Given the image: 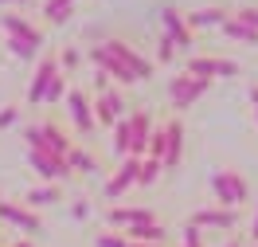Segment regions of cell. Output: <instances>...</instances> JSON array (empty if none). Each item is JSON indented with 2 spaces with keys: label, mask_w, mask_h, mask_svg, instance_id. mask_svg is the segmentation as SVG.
I'll use <instances>...</instances> for the list:
<instances>
[{
  "label": "cell",
  "mask_w": 258,
  "mask_h": 247,
  "mask_svg": "<svg viewBox=\"0 0 258 247\" xmlns=\"http://www.w3.org/2000/svg\"><path fill=\"white\" fill-rule=\"evenodd\" d=\"M161 32L176 43V51H188V47H192V39H196L192 28L184 24V8H176V4H164V8H161Z\"/></svg>",
  "instance_id": "cell-16"
},
{
  "label": "cell",
  "mask_w": 258,
  "mask_h": 247,
  "mask_svg": "<svg viewBox=\"0 0 258 247\" xmlns=\"http://www.w3.org/2000/svg\"><path fill=\"white\" fill-rule=\"evenodd\" d=\"M67 118H71V133H75V141H90L98 133L94 126V110H90V94L82 90V86H67Z\"/></svg>",
  "instance_id": "cell-5"
},
{
  "label": "cell",
  "mask_w": 258,
  "mask_h": 247,
  "mask_svg": "<svg viewBox=\"0 0 258 247\" xmlns=\"http://www.w3.org/2000/svg\"><path fill=\"white\" fill-rule=\"evenodd\" d=\"M242 247H258V243H246V239H242Z\"/></svg>",
  "instance_id": "cell-40"
},
{
  "label": "cell",
  "mask_w": 258,
  "mask_h": 247,
  "mask_svg": "<svg viewBox=\"0 0 258 247\" xmlns=\"http://www.w3.org/2000/svg\"><path fill=\"white\" fill-rule=\"evenodd\" d=\"M106 224L117 231H129V228H145V224H161V216H157V208H137V204L117 208V204H110L106 208Z\"/></svg>",
  "instance_id": "cell-12"
},
{
  "label": "cell",
  "mask_w": 258,
  "mask_h": 247,
  "mask_svg": "<svg viewBox=\"0 0 258 247\" xmlns=\"http://www.w3.org/2000/svg\"><path fill=\"white\" fill-rule=\"evenodd\" d=\"M164 177V169L157 157H141V169H137V188H153V184Z\"/></svg>",
  "instance_id": "cell-23"
},
{
  "label": "cell",
  "mask_w": 258,
  "mask_h": 247,
  "mask_svg": "<svg viewBox=\"0 0 258 247\" xmlns=\"http://www.w3.org/2000/svg\"><path fill=\"white\" fill-rule=\"evenodd\" d=\"M188 228L200 231H235L239 228V212H227V208H215V204H204L188 216Z\"/></svg>",
  "instance_id": "cell-11"
},
{
  "label": "cell",
  "mask_w": 258,
  "mask_h": 247,
  "mask_svg": "<svg viewBox=\"0 0 258 247\" xmlns=\"http://www.w3.org/2000/svg\"><path fill=\"white\" fill-rule=\"evenodd\" d=\"M208 67H211V79H239L242 71L235 59H223V55H208Z\"/></svg>",
  "instance_id": "cell-26"
},
{
  "label": "cell",
  "mask_w": 258,
  "mask_h": 247,
  "mask_svg": "<svg viewBox=\"0 0 258 247\" xmlns=\"http://www.w3.org/2000/svg\"><path fill=\"white\" fill-rule=\"evenodd\" d=\"M63 200V184H35V188H28L24 192V208H32V212H43V208H51V204H59Z\"/></svg>",
  "instance_id": "cell-19"
},
{
  "label": "cell",
  "mask_w": 258,
  "mask_h": 247,
  "mask_svg": "<svg viewBox=\"0 0 258 247\" xmlns=\"http://www.w3.org/2000/svg\"><path fill=\"white\" fill-rule=\"evenodd\" d=\"M20 137H24V145H28V149H39V153H51V157H67L71 145H75V133L67 130L63 122H55V118L28 122Z\"/></svg>",
  "instance_id": "cell-2"
},
{
  "label": "cell",
  "mask_w": 258,
  "mask_h": 247,
  "mask_svg": "<svg viewBox=\"0 0 258 247\" xmlns=\"http://www.w3.org/2000/svg\"><path fill=\"white\" fill-rule=\"evenodd\" d=\"M176 247H204V231L184 224V228H180V243H176Z\"/></svg>",
  "instance_id": "cell-31"
},
{
  "label": "cell",
  "mask_w": 258,
  "mask_h": 247,
  "mask_svg": "<svg viewBox=\"0 0 258 247\" xmlns=\"http://www.w3.org/2000/svg\"><path fill=\"white\" fill-rule=\"evenodd\" d=\"M71 216H75V220H90V200H86V196L71 200Z\"/></svg>",
  "instance_id": "cell-33"
},
{
  "label": "cell",
  "mask_w": 258,
  "mask_h": 247,
  "mask_svg": "<svg viewBox=\"0 0 258 247\" xmlns=\"http://www.w3.org/2000/svg\"><path fill=\"white\" fill-rule=\"evenodd\" d=\"M254 212H250V231H246V243H258V196H250Z\"/></svg>",
  "instance_id": "cell-34"
},
{
  "label": "cell",
  "mask_w": 258,
  "mask_h": 247,
  "mask_svg": "<svg viewBox=\"0 0 258 247\" xmlns=\"http://www.w3.org/2000/svg\"><path fill=\"white\" fill-rule=\"evenodd\" d=\"M63 98H67V75L59 71V75L47 82V90H43V106H59Z\"/></svg>",
  "instance_id": "cell-28"
},
{
  "label": "cell",
  "mask_w": 258,
  "mask_h": 247,
  "mask_svg": "<svg viewBox=\"0 0 258 247\" xmlns=\"http://www.w3.org/2000/svg\"><path fill=\"white\" fill-rule=\"evenodd\" d=\"M254 126H258V106H254Z\"/></svg>",
  "instance_id": "cell-41"
},
{
  "label": "cell",
  "mask_w": 258,
  "mask_h": 247,
  "mask_svg": "<svg viewBox=\"0 0 258 247\" xmlns=\"http://www.w3.org/2000/svg\"><path fill=\"white\" fill-rule=\"evenodd\" d=\"M98 47L106 51L110 59H117V63L125 67V71H129L137 82H149V79H153V71H157V67H153V59H149L145 51H137V47L125 39V35H106Z\"/></svg>",
  "instance_id": "cell-4"
},
{
  "label": "cell",
  "mask_w": 258,
  "mask_h": 247,
  "mask_svg": "<svg viewBox=\"0 0 258 247\" xmlns=\"http://www.w3.org/2000/svg\"><path fill=\"white\" fill-rule=\"evenodd\" d=\"M20 122V102H8L4 110H0V130H12Z\"/></svg>",
  "instance_id": "cell-32"
},
{
  "label": "cell",
  "mask_w": 258,
  "mask_h": 247,
  "mask_svg": "<svg viewBox=\"0 0 258 247\" xmlns=\"http://www.w3.org/2000/svg\"><path fill=\"white\" fill-rule=\"evenodd\" d=\"M168 63H176V43L161 32V35H157V55H153V67H168Z\"/></svg>",
  "instance_id": "cell-27"
},
{
  "label": "cell",
  "mask_w": 258,
  "mask_h": 247,
  "mask_svg": "<svg viewBox=\"0 0 258 247\" xmlns=\"http://www.w3.org/2000/svg\"><path fill=\"white\" fill-rule=\"evenodd\" d=\"M0 220L12 224L16 231H24V239H32V235L43 231V216L32 212V208H24L20 200H4V196H0Z\"/></svg>",
  "instance_id": "cell-8"
},
{
  "label": "cell",
  "mask_w": 258,
  "mask_h": 247,
  "mask_svg": "<svg viewBox=\"0 0 258 247\" xmlns=\"http://www.w3.org/2000/svg\"><path fill=\"white\" fill-rule=\"evenodd\" d=\"M153 126H157L153 110H145V106H129V157H137V161L145 157V145H149Z\"/></svg>",
  "instance_id": "cell-9"
},
{
  "label": "cell",
  "mask_w": 258,
  "mask_h": 247,
  "mask_svg": "<svg viewBox=\"0 0 258 247\" xmlns=\"http://www.w3.org/2000/svg\"><path fill=\"white\" fill-rule=\"evenodd\" d=\"M231 16V8L227 4H204V8H192V12H184V24L196 32H204V28H219L223 20Z\"/></svg>",
  "instance_id": "cell-17"
},
{
  "label": "cell",
  "mask_w": 258,
  "mask_h": 247,
  "mask_svg": "<svg viewBox=\"0 0 258 247\" xmlns=\"http://www.w3.org/2000/svg\"><path fill=\"white\" fill-rule=\"evenodd\" d=\"M63 161H67V169H71V177H98V173H102V161H98L94 153H90V145H82V141L71 145V153H67Z\"/></svg>",
  "instance_id": "cell-18"
},
{
  "label": "cell",
  "mask_w": 258,
  "mask_h": 247,
  "mask_svg": "<svg viewBox=\"0 0 258 247\" xmlns=\"http://www.w3.org/2000/svg\"><path fill=\"white\" fill-rule=\"evenodd\" d=\"M0 247H35V239H24V235H20V239H12V243H0Z\"/></svg>",
  "instance_id": "cell-35"
},
{
  "label": "cell",
  "mask_w": 258,
  "mask_h": 247,
  "mask_svg": "<svg viewBox=\"0 0 258 247\" xmlns=\"http://www.w3.org/2000/svg\"><path fill=\"white\" fill-rule=\"evenodd\" d=\"M0 32L12 35V39H24V43H32V47L43 51V28L39 24H32L28 16H20V12H0Z\"/></svg>",
  "instance_id": "cell-13"
},
{
  "label": "cell",
  "mask_w": 258,
  "mask_h": 247,
  "mask_svg": "<svg viewBox=\"0 0 258 247\" xmlns=\"http://www.w3.org/2000/svg\"><path fill=\"white\" fill-rule=\"evenodd\" d=\"M55 59H59V71L63 75H75L82 63V51L75 47V43H63V47H55Z\"/></svg>",
  "instance_id": "cell-25"
},
{
  "label": "cell",
  "mask_w": 258,
  "mask_h": 247,
  "mask_svg": "<svg viewBox=\"0 0 258 247\" xmlns=\"http://www.w3.org/2000/svg\"><path fill=\"white\" fill-rule=\"evenodd\" d=\"M4 47H8V55H16L20 63H35V59L47 51V47H43V51L32 47V43H24V39H12V35H4Z\"/></svg>",
  "instance_id": "cell-24"
},
{
  "label": "cell",
  "mask_w": 258,
  "mask_h": 247,
  "mask_svg": "<svg viewBox=\"0 0 258 247\" xmlns=\"http://www.w3.org/2000/svg\"><path fill=\"white\" fill-rule=\"evenodd\" d=\"M137 169H141V161H137V157H125V161L113 169V177H106L102 196H106V200H121L129 188H137Z\"/></svg>",
  "instance_id": "cell-15"
},
{
  "label": "cell",
  "mask_w": 258,
  "mask_h": 247,
  "mask_svg": "<svg viewBox=\"0 0 258 247\" xmlns=\"http://www.w3.org/2000/svg\"><path fill=\"white\" fill-rule=\"evenodd\" d=\"M250 106H258V82L250 86Z\"/></svg>",
  "instance_id": "cell-38"
},
{
  "label": "cell",
  "mask_w": 258,
  "mask_h": 247,
  "mask_svg": "<svg viewBox=\"0 0 258 247\" xmlns=\"http://www.w3.org/2000/svg\"><path fill=\"white\" fill-rule=\"evenodd\" d=\"M94 247H129V239L121 235V231H98Z\"/></svg>",
  "instance_id": "cell-29"
},
{
  "label": "cell",
  "mask_w": 258,
  "mask_h": 247,
  "mask_svg": "<svg viewBox=\"0 0 258 247\" xmlns=\"http://www.w3.org/2000/svg\"><path fill=\"white\" fill-rule=\"evenodd\" d=\"M90 110H94V126H98V130H113V122L129 114V102H125V94H121V90H117L110 79L94 75V94H90Z\"/></svg>",
  "instance_id": "cell-3"
},
{
  "label": "cell",
  "mask_w": 258,
  "mask_h": 247,
  "mask_svg": "<svg viewBox=\"0 0 258 247\" xmlns=\"http://www.w3.org/2000/svg\"><path fill=\"white\" fill-rule=\"evenodd\" d=\"M75 12V0H43V20H47L51 28L55 24H67Z\"/></svg>",
  "instance_id": "cell-22"
},
{
  "label": "cell",
  "mask_w": 258,
  "mask_h": 247,
  "mask_svg": "<svg viewBox=\"0 0 258 247\" xmlns=\"http://www.w3.org/2000/svg\"><path fill=\"white\" fill-rule=\"evenodd\" d=\"M28 165L35 169V177H39L43 184H67V181H71V169H67L63 157H51V153L28 149Z\"/></svg>",
  "instance_id": "cell-14"
},
{
  "label": "cell",
  "mask_w": 258,
  "mask_h": 247,
  "mask_svg": "<svg viewBox=\"0 0 258 247\" xmlns=\"http://www.w3.org/2000/svg\"><path fill=\"white\" fill-rule=\"evenodd\" d=\"M208 90H211V79H196L188 71H180V75L168 79V110H172V114H184V110H192Z\"/></svg>",
  "instance_id": "cell-6"
},
{
  "label": "cell",
  "mask_w": 258,
  "mask_h": 247,
  "mask_svg": "<svg viewBox=\"0 0 258 247\" xmlns=\"http://www.w3.org/2000/svg\"><path fill=\"white\" fill-rule=\"evenodd\" d=\"M129 243H153V247H168V228L164 224H145V228H129L121 231Z\"/></svg>",
  "instance_id": "cell-21"
},
{
  "label": "cell",
  "mask_w": 258,
  "mask_h": 247,
  "mask_svg": "<svg viewBox=\"0 0 258 247\" xmlns=\"http://www.w3.org/2000/svg\"><path fill=\"white\" fill-rule=\"evenodd\" d=\"M129 247H153V243H129Z\"/></svg>",
  "instance_id": "cell-39"
},
{
  "label": "cell",
  "mask_w": 258,
  "mask_h": 247,
  "mask_svg": "<svg viewBox=\"0 0 258 247\" xmlns=\"http://www.w3.org/2000/svg\"><path fill=\"white\" fill-rule=\"evenodd\" d=\"M161 130H164V149H161V169L164 173H176L180 161H184V137H188V130H184V118L172 114V110H164L161 118Z\"/></svg>",
  "instance_id": "cell-7"
},
{
  "label": "cell",
  "mask_w": 258,
  "mask_h": 247,
  "mask_svg": "<svg viewBox=\"0 0 258 247\" xmlns=\"http://www.w3.org/2000/svg\"><path fill=\"white\" fill-rule=\"evenodd\" d=\"M219 32H223L227 43H242V47H258V32L250 28V24H242V20L227 16L223 24H219Z\"/></svg>",
  "instance_id": "cell-20"
},
{
  "label": "cell",
  "mask_w": 258,
  "mask_h": 247,
  "mask_svg": "<svg viewBox=\"0 0 258 247\" xmlns=\"http://www.w3.org/2000/svg\"><path fill=\"white\" fill-rule=\"evenodd\" d=\"M223 247H242V239H239V235H231V239H227Z\"/></svg>",
  "instance_id": "cell-37"
},
{
  "label": "cell",
  "mask_w": 258,
  "mask_h": 247,
  "mask_svg": "<svg viewBox=\"0 0 258 247\" xmlns=\"http://www.w3.org/2000/svg\"><path fill=\"white\" fill-rule=\"evenodd\" d=\"M24 4H32V0H0V8H24Z\"/></svg>",
  "instance_id": "cell-36"
},
{
  "label": "cell",
  "mask_w": 258,
  "mask_h": 247,
  "mask_svg": "<svg viewBox=\"0 0 258 247\" xmlns=\"http://www.w3.org/2000/svg\"><path fill=\"white\" fill-rule=\"evenodd\" d=\"M59 75V59H55V47L43 51L39 59H35V71H32V82H28V106H43V90H47V82Z\"/></svg>",
  "instance_id": "cell-10"
},
{
  "label": "cell",
  "mask_w": 258,
  "mask_h": 247,
  "mask_svg": "<svg viewBox=\"0 0 258 247\" xmlns=\"http://www.w3.org/2000/svg\"><path fill=\"white\" fill-rule=\"evenodd\" d=\"M0 196H4V192H0Z\"/></svg>",
  "instance_id": "cell-42"
},
{
  "label": "cell",
  "mask_w": 258,
  "mask_h": 247,
  "mask_svg": "<svg viewBox=\"0 0 258 247\" xmlns=\"http://www.w3.org/2000/svg\"><path fill=\"white\" fill-rule=\"evenodd\" d=\"M231 16L242 20V24H250V28L258 32V4H242V8H231Z\"/></svg>",
  "instance_id": "cell-30"
},
{
  "label": "cell",
  "mask_w": 258,
  "mask_h": 247,
  "mask_svg": "<svg viewBox=\"0 0 258 247\" xmlns=\"http://www.w3.org/2000/svg\"><path fill=\"white\" fill-rule=\"evenodd\" d=\"M208 192L215 196V208H227V212H239L242 204H250V181H246V173L227 169V165L208 173Z\"/></svg>",
  "instance_id": "cell-1"
}]
</instances>
